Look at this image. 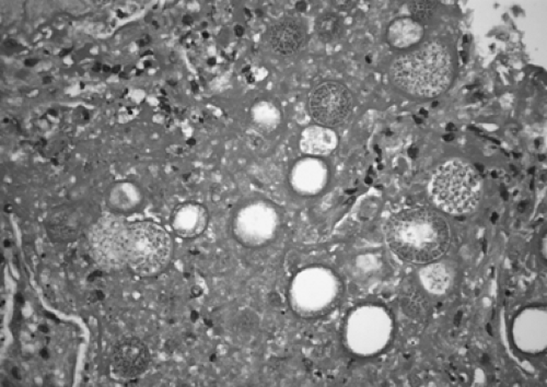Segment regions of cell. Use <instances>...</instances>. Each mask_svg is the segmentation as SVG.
Returning <instances> with one entry per match:
<instances>
[{"label":"cell","mask_w":547,"mask_h":387,"mask_svg":"<svg viewBox=\"0 0 547 387\" xmlns=\"http://www.w3.org/2000/svg\"><path fill=\"white\" fill-rule=\"evenodd\" d=\"M386 243L403 262L425 264L442 258L450 246V229L430 210L406 209L393 214L386 226Z\"/></svg>","instance_id":"obj_1"},{"label":"cell","mask_w":547,"mask_h":387,"mask_svg":"<svg viewBox=\"0 0 547 387\" xmlns=\"http://www.w3.org/2000/svg\"><path fill=\"white\" fill-rule=\"evenodd\" d=\"M420 114H425L424 116L428 115V113H427L426 110H420Z\"/></svg>","instance_id":"obj_18"},{"label":"cell","mask_w":547,"mask_h":387,"mask_svg":"<svg viewBox=\"0 0 547 387\" xmlns=\"http://www.w3.org/2000/svg\"><path fill=\"white\" fill-rule=\"evenodd\" d=\"M437 105H438V102H434V103H432V108H436Z\"/></svg>","instance_id":"obj_20"},{"label":"cell","mask_w":547,"mask_h":387,"mask_svg":"<svg viewBox=\"0 0 547 387\" xmlns=\"http://www.w3.org/2000/svg\"><path fill=\"white\" fill-rule=\"evenodd\" d=\"M436 6L437 3L434 1H420V3L410 4V7L415 17L422 19L432 15V10L436 8Z\"/></svg>","instance_id":"obj_12"},{"label":"cell","mask_w":547,"mask_h":387,"mask_svg":"<svg viewBox=\"0 0 547 387\" xmlns=\"http://www.w3.org/2000/svg\"><path fill=\"white\" fill-rule=\"evenodd\" d=\"M352 108V94L338 82H323L309 96V110L318 123L335 126L347 117Z\"/></svg>","instance_id":"obj_5"},{"label":"cell","mask_w":547,"mask_h":387,"mask_svg":"<svg viewBox=\"0 0 547 387\" xmlns=\"http://www.w3.org/2000/svg\"><path fill=\"white\" fill-rule=\"evenodd\" d=\"M422 280L430 291L442 294L450 286L451 272L444 265H430L422 270Z\"/></svg>","instance_id":"obj_10"},{"label":"cell","mask_w":547,"mask_h":387,"mask_svg":"<svg viewBox=\"0 0 547 387\" xmlns=\"http://www.w3.org/2000/svg\"><path fill=\"white\" fill-rule=\"evenodd\" d=\"M422 33L424 31L418 22L412 19H401L391 25L388 37L394 46L408 47L418 43Z\"/></svg>","instance_id":"obj_9"},{"label":"cell","mask_w":547,"mask_h":387,"mask_svg":"<svg viewBox=\"0 0 547 387\" xmlns=\"http://www.w3.org/2000/svg\"><path fill=\"white\" fill-rule=\"evenodd\" d=\"M480 178L471 164L452 160L439 166L430 180V196L440 209L466 214L478 207Z\"/></svg>","instance_id":"obj_3"},{"label":"cell","mask_w":547,"mask_h":387,"mask_svg":"<svg viewBox=\"0 0 547 387\" xmlns=\"http://www.w3.org/2000/svg\"><path fill=\"white\" fill-rule=\"evenodd\" d=\"M244 30L243 28L240 27V25H238V27H236V34L238 36H242L243 35Z\"/></svg>","instance_id":"obj_13"},{"label":"cell","mask_w":547,"mask_h":387,"mask_svg":"<svg viewBox=\"0 0 547 387\" xmlns=\"http://www.w3.org/2000/svg\"><path fill=\"white\" fill-rule=\"evenodd\" d=\"M172 224L180 236L185 238L197 236L205 228V210L197 204H184L176 210Z\"/></svg>","instance_id":"obj_8"},{"label":"cell","mask_w":547,"mask_h":387,"mask_svg":"<svg viewBox=\"0 0 547 387\" xmlns=\"http://www.w3.org/2000/svg\"><path fill=\"white\" fill-rule=\"evenodd\" d=\"M454 65L450 52L438 41L428 42L396 58L391 77L396 87L416 96H436L450 86Z\"/></svg>","instance_id":"obj_2"},{"label":"cell","mask_w":547,"mask_h":387,"mask_svg":"<svg viewBox=\"0 0 547 387\" xmlns=\"http://www.w3.org/2000/svg\"><path fill=\"white\" fill-rule=\"evenodd\" d=\"M454 135H447L444 136V139L447 140V141H450V140L454 139Z\"/></svg>","instance_id":"obj_17"},{"label":"cell","mask_w":547,"mask_h":387,"mask_svg":"<svg viewBox=\"0 0 547 387\" xmlns=\"http://www.w3.org/2000/svg\"><path fill=\"white\" fill-rule=\"evenodd\" d=\"M414 120L418 122V124H422V120H420V118L414 117Z\"/></svg>","instance_id":"obj_19"},{"label":"cell","mask_w":547,"mask_h":387,"mask_svg":"<svg viewBox=\"0 0 547 387\" xmlns=\"http://www.w3.org/2000/svg\"><path fill=\"white\" fill-rule=\"evenodd\" d=\"M306 40L304 25L294 19H284L270 28L268 41L276 53L292 55L296 53Z\"/></svg>","instance_id":"obj_7"},{"label":"cell","mask_w":547,"mask_h":387,"mask_svg":"<svg viewBox=\"0 0 547 387\" xmlns=\"http://www.w3.org/2000/svg\"><path fill=\"white\" fill-rule=\"evenodd\" d=\"M124 253L129 267L140 276L159 274L169 262L172 242L169 234L154 222L130 224L124 236Z\"/></svg>","instance_id":"obj_4"},{"label":"cell","mask_w":547,"mask_h":387,"mask_svg":"<svg viewBox=\"0 0 547 387\" xmlns=\"http://www.w3.org/2000/svg\"><path fill=\"white\" fill-rule=\"evenodd\" d=\"M147 347L136 338L123 340L112 354V370L120 378L134 379L142 376L149 366Z\"/></svg>","instance_id":"obj_6"},{"label":"cell","mask_w":547,"mask_h":387,"mask_svg":"<svg viewBox=\"0 0 547 387\" xmlns=\"http://www.w3.org/2000/svg\"><path fill=\"white\" fill-rule=\"evenodd\" d=\"M456 129V127H454V124L450 123L448 126H447V130H448L449 132H452V130Z\"/></svg>","instance_id":"obj_16"},{"label":"cell","mask_w":547,"mask_h":387,"mask_svg":"<svg viewBox=\"0 0 547 387\" xmlns=\"http://www.w3.org/2000/svg\"><path fill=\"white\" fill-rule=\"evenodd\" d=\"M306 5L304 3H300L296 5V8L298 9L301 10V11H304V9H306Z\"/></svg>","instance_id":"obj_15"},{"label":"cell","mask_w":547,"mask_h":387,"mask_svg":"<svg viewBox=\"0 0 547 387\" xmlns=\"http://www.w3.org/2000/svg\"><path fill=\"white\" fill-rule=\"evenodd\" d=\"M316 33L323 42H333L342 34V24L338 18L332 15H324L318 18L316 24Z\"/></svg>","instance_id":"obj_11"},{"label":"cell","mask_w":547,"mask_h":387,"mask_svg":"<svg viewBox=\"0 0 547 387\" xmlns=\"http://www.w3.org/2000/svg\"><path fill=\"white\" fill-rule=\"evenodd\" d=\"M184 23H186V24L193 23V19H192V18L190 17V16H185V17H184Z\"/></svg>","instance_id":"obj_14"}]
</instances>
